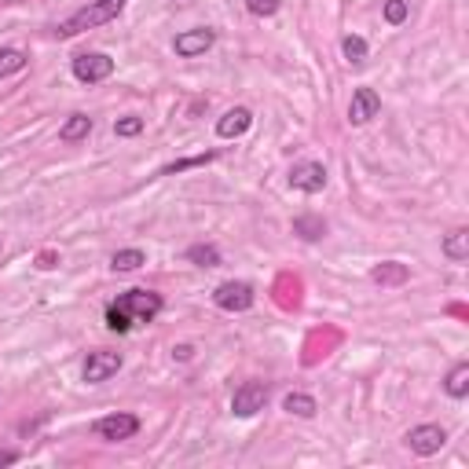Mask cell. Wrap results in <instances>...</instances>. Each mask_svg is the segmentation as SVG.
<instances>
[{
    "label": "cell",
    "mask_w": 469,
    "mask_h": 469,
    "mask_svg": "<svg viewBox=\"0 0 469 469\" xmlns=\"http://www.w3.org/2000/svg\"><path fill=\"white\" fill-rule=\"evenodd\" d=\"M121 371V356L118 352H107V349H99V352H88L85 366H81V378L88 385H99V382H107Z\"/></svg>",
    "instance_id": "obj_9"
},
{
    "label": "cell",
    "mask_w": 469,
    "mask_h": 469,
    "mask_svg": "<svg viewBox=\"0 0 469 469\" xmlns=\"http://www.w3.org/2000/svg\"><path fill=\"white\" fill-rule=\"evenodd\" d=\"M407 0H385V22L389 26H399V22H404L407 19Z\"/></svg>",
    "instance_id": "obj_26"
},
{
    "label": "cell",
    "mask_w": 469,
    "mask_h": 469,
    "mask_svg": "<svg viewBox=\"0 0 469 469\" xmlns=\"http://www.w3.org/2000/svg\"><path fill=\"white\" fill-rule=\"evenodd\" d=\"M246 8H250V15H257V19H272V15L283 8V0H246Z\"/></svg>",
    "instance_id": "obj_25"
},
{
    "label": "cell",
    "mask_w": 469,
    "mask_h": 469,
    "mask_svg": "<svg viewBox=\"0 0 469 469\" xmlns=\"http://www.w3.org/2000/svg\"><path fill=\"white\" fill-rule=\"evenodd\" d=\"M12 462H19L15 451H0V465H12Z\"/></svg>",
    "instance_id": "obj_27"
},
{
    "label": "cell",
    "mask_w": 469,
    "mask_h": 469,
    "mask_svg": "<svg viewBox=\"0 0 469 469\" xmlns=\"http://www.w3.org/2000/svg\"><path fill=\"white\" fill-rule=\"evenodd\" d=\"M26 62H29V55L22 48H0V81L26 70Z\"/></svg>",
    "instance_id": "obj_19"
},
{
    "label": "cell",
    "mask_w": 469,
    "mask_h": 469,
    "mask_svg": "<svg viewBox=\"0 0 469 469\" xmlns=\"http://www.w3.org/2000/svg\"><path fill=\"white\" fill-rule=\"evenodd\" d=\"M250 125H253V114H250L246 107H234V111H227V114L217 121V136H220V140H234V136H243Z\"/></svg>",
    "instance_id": "obj_12"
},
{
    "label": "cell",
    "mask_w": 469,
    "mask_h": 469,
    "mask_svg": "<svg viewBox=\"0 0 469 469\" xmlns=\"http://www.w3.org/2000/svg\"><path fill=\"white\" fill-rule=\"evenodd\" d=\"M283 411H286V415H297V418H312V415L319 411V404H316L309 392H290V396L283 399Z\"/></svg>",
    "instance_id": "obj_16"
},
{
    "label": "cell",
    "mask_w": 469,
    "mask_h": 469,
    "mask_svg": "<svg viewBox=\"0 0 469 469\" xmlns=\"http://www.w3.org/2000/svg\"><path fill=\"white\" fill-rule=\"evenodd\" d=\"M217 158V151H206V154H194V158H180V161H173V165H165V169L158 173V177H177V173H184V169H194V165H210Z\"/></svg>",
    "instance_id": "obj_22"
},
{
    "label": "cell",
    "mask_w": 469,
    "mask_h": 469,
    "mask_svg": "<svg viewBox=\"0 0 469 469\" xmlns=\"http://www.w3.org/2000/svg\"><path fill=\"white\" fill-rule=\"evenodd\" d=\"M88 132H92V118L88 114H70L66 125L59 128V140L62 144H81V140H88Z\"/></svg>",
    "instance_id": "obj_14"
},
{
    "label": "cell",
    "mask_w": 469,
    "mask_h": 469,
    "mask_svg": "<svg viewBox=\"0 0 469 469\" xmlns=\"http://www.w3.org/2000/svg\"><path fill=\"white\" fill-rule=\"evenodd\" d=\"M371 279H374L378 286H404V283L411 279V267L399 264V260H385V264H378L374 272H371Z\"/></svg>",
    "instance_id": "obj_13"
},
{
    "label": "cell",
    "mask_w": 469,
    "mask_h": 469,
    "mask_svg": "<svg viewBox=\"0 0 469 469\" xmlns=\"http://www.w3.org/2000/svg\"><path fill=\"white\" fill-rule=\"evenodd\" d=\"M444 257L448 260H455V264H465L469 260V231L465 227H455L451 234H448V239H444Z\"/></svg>",
    "instance_id": "obj_15"
},
{
    "label": "cell",
    "mask_w": 469,
    "mask_h": 469,
    "mask_svg": "<svg viewBox=\"0 0 469 469\" xmlns=\"http://www.w3.org/2000/svg\"><path fill=\"white\" fill-rule=\"evenodd\" d=\"M253 300H257V293L243 279H227L213 290V305L224 309V312H246V309H253Z\"/></svg>",
    "instance_id": "obj_4"
},
{
    "label": "cell",
    "mask_w": 469,
    "mask_h": 469,
    "mask_svg": "<svg viewBox=\"0 0 469 469\" xmlns=\"http://www.w3.org/2000/svg\"><path fill=\"white\" fill-rule=\"evenodd\" d=\"M140 264H147L144 250H118V253L111 257V267H114V272H136Z\"/></svg>",
    "instance_id": "obj_20"
},
{
    "label": "cell",
    "mask_w": 469,
    "mask_h": 469,
    "mask_svg": "<svg viewBox=\"0 0 469 469\" xmlns=\"http://www.w3.org/2000/svg\"><path fill=\"white\" fill-rule=\"evenodd\" d=\"M264 404H267V385L264 382H243L231 396L234 418H253L257 411H264Z\"/></svg>",
    "instance_id": "obj_6"
},
{
    "label": "cell",
    "mask_w": 469,
    "mask_h": 469,
    "mask_svg": "<svg viewBox=\"0 0 469 469\" xmlns=\"http://www.w3.org/2000/svg\"><path fill=\"white\" fill-rule=\"evenodd\" d=\"M290 187L300 194H319L326 187V165L323 161H297L290 169Z\"/></svg>",
    "instance_id": "obj_8"
},
{
    "label": "cell",
    "mask_w": 469,
    "mask_h": 469,
    "mask_svg": "<svg viewBox=\"0 0 469 469\" xmlns=\"http://www.w3.org/2000/svg\"><path fill=\"white\" fill-rule=\"evenodd\" d=\"M125 12V0H92L88 8H81V12H74L66 22H59V37H78V33H85V29H95V26H107V22H114L118 15Z\"/></svg>",
    "instance_id": "obj_2"
},
{
    "label": "cell",
    "mask_w": 469,
    "mask_h": 469,
    "mask_svg": "<svg viewBox=\"0 0 469 469\" xmlns=\"http://www.w3.org/2000/svg\"><path fill=\"white\" fill-rule=\"evenodd\" d=\"M444 392H448L451 399H462V396L469 392V363H455V366H451V374H448V382H444Z\"/></svg>",
    "instance_id": "obj_18"
},
{
    "label": "cell",
    "mask_w": 469,
    "mask_h": 469,
    "mask_svg": "<svg viewBox=\"0 0 469 469\" xmlns=\"http://www.w3.org/2000/svg\"><path fill=\"white\" fill-rule=\"evenodd\" d=\"M187 260L198 264V267H217V264H220V250L210 246V243H198V246L187 250Z\"/></svg>",
    "instance_id": "obj_21"
},
{
    "label": "cell",
    "mask_w": 469,
    "mask_h": 469,
    "mask_svg": "<svg viewBox=\"0 0 469 469\" xmlns=\"http://www.w3.org/2000/svg\"><path fill=\"white\" fill-rule=\"evenodd\" d=\"M293 234H300L305 243H316V239H323V234H326V220L305 213V217H297V220H293Z\"/></svg>",
    "instance_id": "obj_17"
},
{
    "label": "cell",
    "mask_w": 469,
    "mask_h": 469,
    "mask_svg": "<svg viewBox=\"0 0 469 469\" xmlns=\"http://www.w3.org/2000/svg\"><path fill=\"white\" fill-rule=\"evenodd\" d=\"M378 111H382V95L374 92V88H356L352 92V103H349V121L352 125H366L371 118H378Z\"/></svg>",
    "instance_id": "obj_11"
},
{
    "label": "cell",
    "mask_w": 469,
    "mask_h": 469,
    "mask_svg": "<svg viewBox=\"0 0 469 469\" xmlns=\"http://www.w3.org/2000/svg\"><path fill=\"white\" fill-rule=\"evenodd\" d=\"M161 312V297L154 290H125L107 309V326L114 333H128L136 323H151Z\"/></svg>",
    "instance_id": "obj_1"
},
{
    "label": "cell",
    "mask_w": 469,
    "mask_h": 469,
    "mask_svg": "<svg viewBox=\"0 0 469 469\" xmlns=\"http://www.w3.org/2000/svg\"><path fill=\"white\" fill-rule=\"evenodd\" d=\"M213 45H217V33H213L210 26H198V29H184V33H177L173 52H177L180 59H198V55H206Z\"/></svg>",
    "instance_id": "obj_7"
},
{
    "label": "cell",
    "mask_w": 469,
    "mask_h": 469,
    "mask_svg": "<svg viewBox=\"0 0 469 469\" xmlns=\"http://www.w3.org/2000/svg\"><path fill=\"white\" fill-rule=\"evenodd\" d=\"M92 429H95V437H99V440H107V444H121V440H132V437L140 432V418H136V415L118 411V415L99 418Z\"/></svg>",
    "instance_id": "obj_5"
},
{
    "label": "cell",
    "mask_w": 469,
    "mask_h": 469,
    "mask_svg": "<svg viewBox=\"0 0 469 469\" xmlns=\"http://www.w3.org/2000/svg\"><path fill=\"white\" fill-rule=\"evenodd\" d=\"M70 70L81 85H99V81H107L114 74V59L107 52H81V55H74Z\"/></svg>",
    "instance_id": "obj_3"
},
{
    "label": "cell",
    "mask_w": 469,
    "mask_h": 469,
    "mask_svg": "<svg viewBox=\"0 0 469 469\" xmlns=\"http://www.w3.org/2000/svg\"><path fill=\"white\" fill-rule=\"evenodd\" d=\"M341 52H345V59H349L352 66H363V62H366V41L356 37V33H349V37L341 41Z\"/></svg>",
    "instance_id": "obj_23"
},
{
    "label": "cell",
    "mask_w": 469,
    "mask_h": 469,
    "mask_svg": "<svg viewBox=\"0 0 469 469\" xmlns=\"http://www.w3.org/2000/svg\"><path fill=\"white\" fill-rule=\"evenodd\" d=\"M191 352H194L191 345H180V349H177V356H180V359H191Z\"/></svg>",
    "instance_id": "obj_28"
},
{
    "label": "cell",
    "mask_w": 469,
    "mask_h": 469,
    "mask_svg": "<svg viewBox=\"0 0 469 469\" xmlns=\"http://www.w3.org/2000/svg\"><path fill=\"white\" fill-rule=\"evenodd\" d=\"M114 132H118L121 140H128V136H140V132H144V118H136V114H128V118L114 121Z\"/></svg>",
    "instance_id": "obj_24"
},
{
    "label": "cell",
    "mask_w": 469,
    "mask_h": 469,
    "mask_svg": "<svg viewBox=\"0 0 469 469\" xmlns=\"http://www.w3.org/2000/svg\"><path fill=\"white\" fill-rule=\"evenodd\" d=\"M404 444H407L415 455L429 458V455H437V451L448 444V432H444V425H415L407 437H404Z\"/></svg>",
    "instance_id": "obj_10"
}]
</instances>
